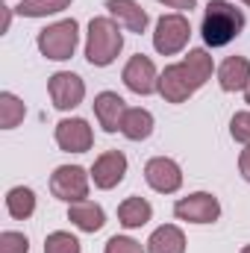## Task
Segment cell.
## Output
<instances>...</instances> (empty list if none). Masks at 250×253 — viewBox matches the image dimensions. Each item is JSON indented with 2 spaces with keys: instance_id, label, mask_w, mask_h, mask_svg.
<instances>
[{
  "instance_id": "cell-5",
  "label": "cell",
  "mask_w": 250,
  "mask_h": 253,
  "mask_svg": "<svg viewBox=\"0 0 250 253\" xmlns=\"http://www.w3.org/2000/svg\"><path fill=\"white\" fill-rule=\"evenodd\" d=\"M188 39H191V24H188L186 15L174 12V15H162V18L156 21V33H153V47H156V53L174 56V53H180L188 44Z\"/></svg>"
},
{
  "instance_id": "cell-24",
  "label": "cell",
  "mask_w": 250,
  "mask_h": 253,
  "mask_svg": "<svg viewBox=\"0 0 250 253\" xmlns=\"http://www.w3.org/2000/svg\"><path fill=\"white\" fill-rule=\"evenodd\" d=\"M0 253H30V239L24 233L6 230L0 233Z\"/></svg>"
},
{
  "instance_id": "cell-17",
  "label": "cell",
  "mask_w": 250,
  "mask_h": 253,
  "mask_svg": "<svg viewBox=\"0 0 250 253\" xmlns=\"http://www.w3.org/2000/svg\"><path fill=\"white\" fill-rule=\"evenodd\" d=\"M147 253H186V236L174 224H162L159 230L150 233Z\"/></svg>"
},
{
  "instance_id": "cell-8",
  "label": "cell",
  "mask_w": 250,
  "mask_h": 253,
  "mask_svg": "<svg viewBox=\"0 0 250 253\" xmlns=\"http://www.w3.org/2000/svg\"><path fill=\"white\" fill-rule=\"evenodd\" d=\"M47 94H50V100H53V106L56 109H77L80 103H83V97H85V83L77 77V74H71V71H59V74H53L50 80H47Z\"/></svg>"
},
{
  "instance_id": "cell-2",
  "label": "cell",
  "mask_w": 250,
  "mask_h": 253,
  "mask_svg": "<svg viewBox=\"0 0 250 253\" xmlns=\"http://www.w3.org/2000/svg\"><path fill=\"white\" fill-rule=\"evenodd\" d=\"M245 30V12L236 9V3H227V0H209L206 12H203V24H200V33H203V42L209 47H224L230 44L233 39H239Z\"/></svg>"
},
{
  "instance_id": "cell-19",
  "label": "cell",
  "mask_w": 250,
  "mask_h": 253,
  "mask_svg": "<svg viewBox=\"0 0 250 253\" xmlns=\"http://www.w3.org/2000/svg\"><path fill=\"white\" fill-rule=\"evenodd\" d=\"M153 132V115L141 106H132L126 109L124 121H121V135L129 138V141H144L147 135Z\"/></svg>"
},
{
  "instance_id": "cell-30",
  "label": "cell",
  "mask_w": 250,
  "mask_h": 253,
  "mask_svg": "<svg viewBox=\"0 0 250 253\" xmlns=\"http://www.w3.org/2000/svg\"><path fill=\"white\" fill-rule=\"evenodd\" d=\"M245 100H248V103H250V85H248V91H245Z\"/></svg>"
},
{
  "instance_id": "cell-7",
  "label": "cell",
  "mask_w": 250,
  "mask_h": 253,
  "mask_svg": "<svg viewBox=\"0 0 250 253\" xmlns=\"http://www.w3.org/2000/svg\"><path fill=\"white\" fill-rule=\"evenodd\" d=\"M88 180H91V174H85V168L59 165L50 177V191H53V197H59L65 203H77V200L88 197Z\"/></svg>"
},
{
  "instance_id": "cell-14",
  "label": "cell",
  "mask_w": 250,
  "mask_h": 253,
  "mask_svg": "<svg viewBox=\"0 0 250 253\" xmlns=\"http://www.w3.org/2000/svg\"><path fill=\"white\" fill-rule=\"evenodd\" d=\"M68 221L83 233H97L106 224V212H103V206H97L94 200L85 197V200L68 203Z\"/></svg>"
},
{
  "instance_id": "cell-9",
  "label": "cell",
  "mask_w": 250,
  "mask_h": 253,
  "mask_svg": "<svg viewBox=\"0 0 250 253\" xmlns=\"http://www.w3.org/2000/svg\"><path fill=\"white\" fill-rule=\"evenodd\" d=\"M144 180L147 186L159 194H174L183 186V168L171 159V156H153L144 165Z\"/></svg>"
},
{
  "instance_id": "cell-4",
  "label": "cell",
  "mask_w": 250,
  "mask_h": 253,
  "mask_svg": "<svg viewBox=\"0 0 250 253\" xmlns=\"http://www.w3.org/2000/svg\"><path fill=\"white\" fill-rule=\"evenodd\" d=\"M77 42H80V24L74 18H65V21H56L50 27H44L36 39L39 50L44 59H53V62H65L74 56L77 50Z\"/></svg>"
},
{
  "instance_id": "cell-32",
  "label": "cell",
  "mask_w": 250,
  "mask_h": 253,
  "mask_svg": "<svg viewBox=\"0 0 250 253\" xmlns=\"http://www.w3.org/2000/svg\"><path fill=\"white\" fill-rule=\"evenodd\" d=\"M242 3H248V6H250V0H242Z\"/></svg>"
},
{
  "instance_id": "cell-31",
  "label": "cell",
  "mask_w": 250,
  "mask_h": 253,
  "mask_svg": "<svg viewBox=\"0 0 250 253\" xmlns=\"http://www.w3.org/2000/svg\"><path fill=\"white\" fill-rule=\"evenodd\" d=\"M242 253H250V245H245V248H242Z\"/></svg>"
},
{
  "instance_id": "cell-12",
  "label": "cell",
  "mask_w": 250,
  "mask_h": 253,
  "mask_svg": "<svg viewBox=\"0 0 250 253\" xmlns=\"http://www.w3.org/2000/svg\"><path fill=\"white\" fill-rule=\"evenodd\" d=\"M124 174H126V156L121 150H106L91 165V180H94L97 189H103V191L115 189L124 180Z\"/></svg>"
},
{
  "instance_id": "cell-15",
  "label": "cell",
  "mask_w": 250,
  "mask_h": 253,
  "mask_svg": "<svg viewBox=\"0 0 250 253\" xmlns=\"http://www.w3.org/2000/svg\"><path fill=\"white\" fill-rule=\"evenodd\" d=\"M218 85L224 91H248L250 85V59L245 56H230L218 68Z\"/></svg>"
},
{
  "instance_id": "cell-16",
  "label": "cell",
  "mask_w": 250,
  "mask_h": 253,
  "mask_svg": "<svg viewBox=\"0 0 250 253\" xmlns=\"http://www.w3.org/2000/svg\"><path fill=\"white\" fill-rule=\"evenodd\" d=\"M106 9H109V18H115L121 27H126L129 33H144L147 30V12L135 3V0H106Z\"/></svg>"
},
{
  "instance_id": "cell-10",
  "label": "cell",
  "mask_w": 250,
  "mask_h": 253,
  "mask_svg": "<svg viewBox=\"0 0 250 253\" xmlns=\"http://www.w3.org/2000/svg\"><path fill=\"white\" fill-rule=\"evenodd\" d=\"M121 80H124V85L132 91V94H141V97H144V94L159 91V74H156L153 62H150L144 53L129 56V62L124 65Z\"/></svg>"
},
{
  "instance_id": "cell-26",
  "label": "cell",
  "mask_w": 250,
  "mask_h": 253,
  "mask_svg": "<svg viewBox=\"0 0 250 253\" xmlns=\"http://www.w3.org/2000/svg\"><path fill=\"white\" fill-rule=\"evenodd\" d=\"M103 253H144V248H141V242H135L129 236H112L106 242V251Z\"/></svg>"
},
{
  "instance_id": "cell-1",
  "label": "cell",
  "mask_w": 250,
  "mask_h": 253,
  "mask_svg": "<svg viewBox=\"0 0 250 253\" xmlns=\"http://www.w3.org/2000/svg\"><path fill=\"white\" fill-rule=\"evenodd\" d=\"M212 56L203 47L188 50V56L177 65H168L159 74V94L168 103H186L194 91H200L206 85V80L212 77Z\"/></svg>"
},
{
  "instance_id": "cell-27",
  "label": "cell",
  "mask_w": 250,
  "mask_h": 253,
  "mask_svg": "<svg viewBox=\"0 0 250 253\" xmlns=\"http://www.w3.org/2000/svg\"><path fill=\"white\" fill-rule=\"evenodd\" d=\"M239 171H242V177L250 183V147H245L242 156H239Z\"/></svg>"
},
{
  "instance_id": "cell-6",
  "label": "cell",
  "mask_w": 250,
  "mask_h": 253,
  "mask_svg": "<svg viewBox=\"0 0 250 253\" xmlns=\"http://www.w3.org/2000/svg\"><path fill=\"white\" fill-rule=\"evenodd\" d=\"M174 215L188 224H215L221 218V203L209 191H194L174 203Z\"/></svg>"
},
{
  "instance_id": "cell-23",
  "label": "cell",
  "mask_w": 250,
  "mask_h": 253,
  "mask_svg": "<svg viewBox=\"0 0 250 253\" xmlns=\"http://www.w3.org/2000/svg\"><path fill=\"white\" fill-rule=\"evenodd\" d=\"M44 253H80V239L65 230H56L44 239Z\"/></svg>"
},
{
  "instance_id": "cell-20",
  "label": "cell",
  "mask_w": 250,
  "mask_h": 253,
  "mask_svg": "<svg viewBox=\"0 0 250 253\" xmlns=\"http://www.w3.org/2000/svg\"><path fill=\"white\" fill-rule=\"evenodd\" d=\"M6 212L15 218V221H27L33 212H36V191L27 189V186H15L6 194Z\"/></svg>"
},
{
  "instance_id": "cell-28",
  "label": "cell",
  "mask_w": 250,
  "mask_h": 253,
  "mask_svg": "<svg viewBox=\"0 0 250 253\" xmlns=\"http://www.w3.org/2000/svg\"><path fill=\"white\" fill-rule=\"evenodd\" d=\"M159 3H165L168 9H177V12H186V9H194V3H197V0H159Z\"/></svg>"
},
{
  "instance_id": "cell-29",
  "label": "cell",
  "mask_w": 250,
  "mask_h": 253,
  "mask_svg": "<svg viewBox=\"0 0 250 253\" xmlns=\"http://www.w3.org/2000/svg\"><path fill=\"white\" fill-rule=\"evenodd\" d=\"M12 12H15V9L3 6V24H0V33H9V24H12Z\"/></svg>"
},
{
  "instance_id": "cell-3",
  "label": "cell",
  "mask_w": 250,
  "mask_h": 253,
  "mask_svg": "<svg viewBox=\"0 0 250 253\" xmlns=\"http://www.w3.org/2000/svg\"><path fill=\"white\" fill-rule=\"evenodd\" d=\"M124 47V33H121V24L115 18H91L88 24V36H85V59L94 68H106L118 59Z\"/></svg>"
},
{
  "instance_id": "cell-21",
  "label": "cell",
  "mask_w": 250,
  "mask_h": 253,
  "mask_svg": "<svg viewBox=\"0 0 250 253\" xmlns=\"http://www.w3.org/2000/svg\"><path fill=\"white\" fill-rule=\"evenodd\" d=\"M27 115V106L18 94L12 91H0V126L3 129H15V126L24 121Z\"/></svg>"
},
{
  "instance_id": "cell-18",
  "label": "cell",
  "mask_w": 250,
  "mask_h": 253,
  "mask_svg": "<svg viewBox=\"0 0 250 253\" xmlns=\"http://www.w3.org/2000/svg\"><path fill=\"white\" fill-rule=\"evenodd\" d=\"M150 218H153V206L144 197H138V194L126 197L124 203L118 206V221H121V227H126V230H138Z\"/></svg>"
},
{
  "instance_id": "cell-11",
  "label": "cell",
  "mask_w": 250,
  "mask_h": 253,
  "mask_svg": "<svg viewBox=\"0 0 250 253\" xmlns=\"http://www.w3.org/2000/svg\"><path fill=\"white\" fill-rule=\"evenodd\" d=\"M56 144L65 153H85L94 144V132L85 118H62L56 124Z\"/></svg>"
},
{
  "instance_id": "cell-13",
  "label": "cell",
  "mask_w": 250,
  "mask_h": 253,
  "mask_svg": "<svg viewBox=\"0 0 250 253\" xmlns=\"http://www.w3.org/2000/svg\"><path fill=\"white\" fill-rule=\"evenodd\" d=\"M126 115V103L115 91H100L94 97V118L106 132H121V121Z\"/></svg>"
},
{
  "instance_id": "cell-22",
  "label": "cell",
  "mask_w": 250,
  "mask_h": 253,
  "mask_svg": "<svg viewBox=\"0 0 250 253\" xmlns=\"http://www.w3.org/2000/svg\"><path fill=\"white\" fill-rule=\"evenodd\" d=\"M71 3L74 0H21L15 6V12L21 18H47V15H56V12L68 9Z\"/></svg>"
},
{
  "instance_id": "cell-25",
  "label": "cell",
  "mask_w": 250,
  "mask_h": 253,
  "mask_svg": "<svg viewBox=\"0 0 250 253\" xmlns=\"http://www.w3.org/2000/svg\"><path fill=\"white\" fill-rule=\"evenodd\" d=\"M230 135L236 141H242L245 147H250V112H236L230 121Z\"/></svg>"
}]
</instances>
